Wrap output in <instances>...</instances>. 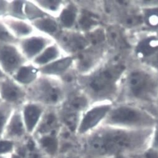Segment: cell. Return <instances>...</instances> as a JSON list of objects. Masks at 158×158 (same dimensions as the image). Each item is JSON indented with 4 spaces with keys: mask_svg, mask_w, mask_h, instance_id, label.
<instances>
[{
    "mask_svg": "<svg viewBox=\"0 0 158 158\" xmlns=\"http://www.w3.org/2000/svg\"><path fill=\"white\" fill-rule=\"evenodd\" d=\"M157 121L152 114L144 109L124 104L113 106L102 124L128 129H146L153 128Z\"/></svg>",
    "mask_w": 158,
    "mask_h": 158,
    "instance_id": "3957f363",
    "label": "cell"
},
{
    "mask_svg": "<svg viewBox=\"0 0 158 158\" xmlns=\"http://www.w3.org/2000/svg\"><path fill=\"white\" fill-rule=\"evenodd\" d=\"M36 31L54 38L61 30L57 19L48 15L30 22Z\"/></svg>",
    "mask_w": 158,
    "mask_h": 158,
    "instance_id": "d6986e66",
    "label": "cell"
},
{
    "mask_svg": "<svg viewBox=\"0 0 158 158\" xmlns=\"http://www.w3.org/2000/svg\"><path fill=\"white\" fill-rule=\"evenodd\" d=\"M121 158H137L135 155H131V156H127L125 157H123Z\"/></svg>",
    "mask_w": 158,
    "mask_h": 158,
    "instance_id": "f35d334b",
    "label": "cell"
},
{
    "mask_svg": "<svg viewBox=\"0 0 158 158\" xmlns=\"http://www.w3.org/2000/svg\"><path fill=\"white\" fill-rule=\"evenodd\" d=\"M0 98L2 102L10 104L15 108H21L27 101L26 88L10 76L0 80Z\"/></svg>",
    "mask_w": 158,
    "mask_h": 158,
    "instance_id": "30bf717a",
    "label": "cell"
},
{
    "mask_svg": "<svg viewBox=\"0 0 158 158\" xmlns=\"http://www.w3.org/2000/svg\"><path fill=\"white\" fill-rule=\"evenodd\" d=\"M9 158H24V157L21 155H20L19 153L15 151L9 156Z\"/></svg>",
    "mask_w": 158,
    "mask_h": 158,
    "instance_id": "8d00e7d4",
    "label": "cell"
},
{
    "mask_svg": "<svg viewBox=\"0 0 158 158\" xmlns=\"http://www.w3.org/2000/svg\"><path fill=\"white\" fill-rule=\"evenodd\" d=\"M26 93L27 101L40 103L46 108H58L68 94L60 78L42 74L26 88Z\"/></svg>",
    "mask_w": 158,
    "mask_h": 158,
    "instance_id": "277c9868",
    "label": "cell"
},
{
    "mask_svg": "<svg viewBox=\"0 0 158 158\" xmlns=\"http://www.w3.org/2000/svg\"><path fill=\"white\" fill-rule=\"evenodd\" d=\"M61 127L57 108H46L32 136L36 137L54 132H59Z\"/></svg>",
    "mask_w": 158,
    "mask_h": 158,
    "instance_id": "5bb4252c",
    "label": "cell"
},
{
    "mask_svg": "<svg viewBox=\"0 0 158 158\" xmlns=\"http://www.w3.org/2000/svg\"><path fill=\"white\" fill-rule=\"evenodd\" d=\"M78 10L76 6L71 3H65L56 19L61 30H72L77 21Z\"/></svg>",
    "mask_w": 158,
    "mask_h": 158,
    "instance_id": "44dd1931",
    "label": "cell"
},
{
    "mask_svg": "<svg viewBox=\"0 0 158 158\" xmlns=\"http://www.w3.org/2000/svg\"><path fill=\"white\" fill-rule=\"evenodd\" d=\"M137 158H158V151L148 146L141 152L135 154Z\"/></svg>",
    "mask_w": 158,
    "mask_h": 158,
    "instance_id": "4dcf8cb0",
    "label": "cell"
},
{
    "mask_svg": "<svg viewBox=\"0 0 158 158\" xmlns=\"http://www.w3.org/2000/svg\"><path fill=\"white\" fill-rule=\"evenodd\" d=\"M24 12L26 19L30 22L48 15L33 1H25Z\"/></svg>",
    "mask_w": 158,
    "mask_h": 158,
    "instance_id": "cb8c5ba5",
    "label": "cell"
},
{
    "mask_svg": "<svg viewBox=\"0 0 158 158\" xmlns=\"http://www.w3.org/2000/svg\"><path fill=\"white\" fill-rule=\"evenodd\" d=\"M125 70L126 66L121 63L104 64L83 76L78 82L89 100L110 102L116 97Z\"/></svg>",
    "mask_w": 158,
    "mask_h": 158,
    "instance_id": "7a4b0ae2",
    "label": "cell"
},
{
    "mask_svg": "<svg viewBox=\"0 0 158 158\" xmlns=\"http://www.w3.org/2000/svg\"><path fill=\"white\" fill-rule=\"evenodd\" d=\"M152 129H128L102 124L80 138L84 158H121L136 154L149 146Z\"/></svg>",
    "mask_w": 158,
    "mask_h": 158,
    "instance_id": "6da1fadb",
    "label": "cell"
},
{
    "mask_svg": "<svg viewBox=\"0 0 158 158\" xmlns=\"http://www.w3.org/2000/svg\"><path fill=\"white\" fill-rule=\"evenodd\" d=\"M156 102H157V107H158V98H157V100L156 101Z\"/></svg>",
    "mask_w": 158,
    "mask_h": 158,
    "instance_id": "b9f144b4",
    "label": "cell"
},
{
    "mask_svg": "<svg viewBox=\"0 0 158 158\" xmlns=\"http://www.w3.org/2000/svg\"><path fill=\"white\" fill-rule=\"evenodd\" d=\"M60 131L34 138L38 148L46 156L50 158H56L60 152Z\"/></svg>",
    "mask_w": 158,
    "mask_h": 158,
    "instance_id": "9a60e30c",
    "label": "cell"
},
{
    "mask_svg": "<svg viewBox=\"0 0 158 158\" xmlns=\"http://www.w3.org/2000/svg\"><path fill=\"white\" fill-rule=\"evenodd\" d=\"M145 19L149 25L151 26H158V8L153 9L147 12L145 15Z\"/></svg>",
    "mask_w": 158,
    "mask_h": 158,
    "instance_id": "1f68e13d",
    "label": "cell"
},
{
    "mask_svg": "<svg viewBox=\"0 0 158 158\" xmlns=\"http://www.w3.org/2000/svg\"><path fill=\"white\" fill-rule=\"evenodd\" d=\"M74 64L73 56L65 55L53 62L40 68V73L42 75L61 77L69 71Z\"/></svg>",
    "mask_w": 158,
    "mask_h": 158,
    "instance_id": "2e32d148",
    "label": "cell"
},
{
    "mask_svg": "<svg viewBox=\"0 0 158 158\" xmlns=\"http://www.w3.org/2000/svg\"><path fill=\"white\" fill-rule=\"evenodd\" d=\"M9 156H3V155L0 154V158H9Z\"/></svg>",
    "mask_w": 158,
    "mask_h": 158,
    "instance_id": "ab89813d",
    "label": "cell"
},
{
    "mask_svg": "<svg viewBox=\"0 0 158 158\" xmlns=\"http://www.w3.org/2000/svg\"><path fill=\"white\" fill-rule=\"evenodd\" d=\"M158 51V38L148 36L140 41L136 48L137 56L145 61Z\"/></svg>",
    "mask_w": 158,
    "mask_h": 158,
    "instance_id": "7402d4cb",
    "label": "cell"
},
{
    "mask_svg": "<svg viewBox=\"0 0 158 158\" xmlns=\"http://www.w3.org/2000/svg\"><path fill=\"white\" fill-rule=\"evenodd\" d=\"M28 136L23 119L21 108H15L6 125L3 138L18 143Z\"/></svg>",
    "mask_w": 158,
    "mask_h": 158,
    "instance_id": "7c38bea8",
    "label": "cell"
},
{
    "mask_svg": "<svg viewBox=\"0 0 158 158\" xmlns=\"http://www.w3.org/2000/svg\"><path fill=\"white\" fill-rule=\"evenodd\" d=\"M54 40L64 54L69 56L79 54L87 49L89 44L88 37L73 30H61Z\"/></svg>",
    "mask_w": 158,
    "mask_h": 158,
    "instance_id": "ba28073f",
    "label": "cell"
},
{
    "mask_svg": "<svg viewBox=\"0 0 158 158\" xmlns=\"http://www.w3.org/2000/svg\"><path fill=\"white\" fill-rule=\"evenodd\" d=\"M8 76H6L4 73L3 71L2 70V69L0 68V80H2V79H3L5 78V77H6Z\"/></svg>",
    "mask_w": 158,
    "mask_h": 158,
    "instance_id": "74e56055",
    "label": "cell"
},
{
    "mask_svg": "<svg viewBox=\"0 0 158 158\" xmlns=\"http://www.w3.org/2000/svg\"><path fill=\"white\" fill-rule=\"evenodd\" d=\"M16 143L8 139H0V154L3 156H10L15 152Z\"/></svg>",
    "mask_w": 158,
    "mask_h": 158,
    "instance_id": "f546056e",
    "label": "cell"
},
{
    "mask_svg": "<svg viewBox=\"0 0 158 158\" xmlns=\"http://www.w3.org/2000/svg\"><path fill=\"white\" fill-rule=\"evenodd\" d=\"M18 41V40L11 34L2 19L0 18V43L16 44Z\"/></svg>",
    "mask_w": 158,
    "mask_h": 158,
    "instance_id": "f1b7e54d",
    "label": "cell"
},
{
    "mask_svg": "<svg viewBox=\"0 0 158 158\" xmlns=\"http://www.w3.org/2000/svg\"><path fill=\"white\" fill-rule=\"evenodd\" d=\"M124 91L127 98L133 101L156 102L158 98V76L146 69H134L124 78Z\"/></svg>",
    "mask_w": 158,
    "mask_h": 158,
    "instance_id": "5b68a950",
    "label": "cell"
},
{
    "mask_svg": "<svg viewBox=\"0 0 158 158\" xmlns=\"http://www.w3.org/2000/svg\"><path fill=\"white\" fill-rule=\"evenodd\" d=\"M89 99L83 93L68 94L64 101L57 108L62 127L77 135L80 118L89 108Z\"/></svg>",
    "mask_w": 158,
    "mask_h": 158,
    "instance_id": "8992f818",
    "label": "cell"
},
{
    "mask_svg": "<svg viewBox=\"0 0 158 158\" xmlns=\"http://www.w3.org/2000/svg\"><path fill=\"white\" fill-rule=\"evenodd\" d=\"M107 38L111 44L114 47L124 48L127 46V43L124 36L118 28H110L107 31Z\"/></svg>",
    "mask_w": 158,
    "mask_h": 158,
    "instance_id": "4316f807",
    "label": "cell"
},
{
    "mask_svg": "<svg viewBox=\"0 0 158 158\" xmlns=\"http://www.w3.org/2000/svg\"><path fill=\"white\" fill-rule=\"evenodd\" d=\"M113 107L109 102H98L81 115L77 129L78 137L84 136L100 126Z\"/></svg>",
    "mask_w": 158,
    "mask_h": 158,
    "instance_id": "52a82bcc",
    "label": "cell"
},
{
    "mask_svg": "<svg viewBox=\"0 0 158 158\" xmlns=\"http://www.w3.org/2000/svg\"><path fill=\"white\" fill-rule=\"evenodd\" d=\"M54 42L55 41L52 38L36 31L28 37L19 40L16 45L25 59L31 62Z\"/></svg>",
    "mask_w": 158,
    "mask_h": 158,
    "instance_id": "9c48e42d",
    "label": "cell"
},
{
    "mask_svg": "<svg viewBox=\"0 0 158 158\" xmlns=\"http://www.w3.org/2000/svg\"><path fill=\"white\" fill-rule=\"evenodd\" d=\"M92 158H114L111 157H92Z\"/></svg>",
    "mask_w": 158,
    "mask_h": 158,
    "instance_id": "60d3db41",
    "label": "cell"
},
{
    "mask_svg": "<svg viewBox=\"0 0 158 158\" xmlns=\"http://www.w3.org/2000/svg\"><path fill=\"white\" fill-rule=\"evenodd\" d=\"M149 146L158 151V121L152 129V133Z\"/></svg>",
    "mask_w": 158,
    "mask_h": 158,
    "instance_id": "d6a6232c",
    "label": "cell"
},
{
    "mask_svg": "<svg viewBox=\"0 0 158 158\" xmlns=\"http://www.w3.org/2000/svg\"><path fill=\"white\" fill-rule=\"evenodd\" d=\"M56 158H84L80 151H73L60 153Z\"/></svg>",
    "mask_w": 158,
    "mask_h": 158,
    "instance_id": "836d02e7",
    "label": "cell"
},
{
    "mask_svg": "<svg viewBox=\"0 0 158 158\" xmlns=\"http://www.w3.org/2000/svg\"><path fill=\"white\" fill-rule=\"evenodd\" d=\"M15 108L5 102L0 103V139L3 138L4 131Z\"/></svg>",
    "mask_w": 158,
    "mask_h": 158,
    "instance_id": "d4e9b609",
    "label": "cell"
},
{
    "mask_svg": "<svg viewBox=\"0 0 158 158\" xmlns=\"http://www.w3.org/2000/svg\"><path fill=\"white\" fill-rule=\"evenodd\" d=\"M2 19L11 34L18 40L36 32L31 23L27 20L19 19L8 16Z\"/></svg>",
    "mask_w": 158,
    "mask_h": 158,
    "instance_id": "e0dca14e",
    "label": "cell"
},
{
    "mask_svg": "<svg viewBox=\"0 0 158 158\" xmlns=\"http://www.w3.org/2000/svg\"><path fill=\"white\" fill-rule=\"evenodd\" d=\"M146 61H148L154 68L158 69V51L151 57L146 60Z\"/></svg>",
    "mask_w": 158,
    "mask_h": 158,
    "instance_id": "d590c367",
    "label": "cell"
},
{
    "mask_svg": "<svg viewBox=\"0 0 158 158\" xmlns=\"http://www.w3.org/2000/svg\"><path fill=\"white\" fill-rule=\"evenodd\" d=\"M40 69L31 62H27L20 66L10 77L26 88L32 85L40 76Z\"/></svg>",
    "mask_w": 158,
    "mask_h": 158,
    "instance_id": "ac0fdd59",
    "label": "cell"
},
{
    "mask_svg": "<svg viewBox=\"0 0 158 158\" xmlns=\"http://www.w3.org/2000/svg\"><path fill=\"white\" fill-rule=\"evenodd\" d=\"M33 2L46 14L56 18L65 3L62 1L52 0H36Z\"/></svg>",
    "mask_w": 158,
    "mask_h": 158,
    "instance_id": "603a6c76",
    "label": "cell"
},
{
    "mask_svg": "<svg viewBox=\"0 0 158 158\" xmlns=\"http://www.w3.org/2000/svg\"><path fill=\"white\" fill-rule=\"evenodd\" d=\"M9 1H0V18L7 15Z\"/></svg>",
    "mask_w": 158,
    "mask_h": 158,
    "instance_id": "e575fe53",
    "label": "cell"
},
{
    "mask_svg": "<svg viewBox=\"0 0 158 158\" xmlns=\"http://www.w3.org/2000/svg\"><path fill=\"white\" fill-rule=\"evenodd\" d=\"M77 21L80 28L83 31H88L98 24L96 17L89 12L83 13L81 16L77 17Z\"/></svg>",
    "mask_w": 158,
    "mask_h": 158,
    "instance_id": "83f0119b",
    "label": "cell"
},
{
    "mask_svg": "<svg viewBox=\"0 0 158 158\" xmlns=\"http://www.w3.org/2000/svg\"><path fill=\"white\" fill-rule=\"evenodd\" d=\"M65 56L60 46L56 42L46 48L41 53L31 61L38 68L43 67L54 61Z\"/></svg>",
    "mask_w": 158,
    "mask_h": 158,
    "instance_id": "ffe728a7",
    "label": "cell"
},
{
    "mask_svg": "<svg viewBox=\"0 0 158 158\" xmlns=\"http://www.w3.org/2000/svg\"><path fill=\"white\" fill-rule=\"evenodd\" d=\"M46 108L43 105L31 101H26L21 107L23 119L29 135H33Z\"/></svg>",
    "mask_w": 158,
    "mask_h": 158,
    "instance_id": "4fadbf2b",
    "label": "cell"
},
{
    "mask_svg": "<svg viewBox=\"0 0 158 158\" xmlns=\"http://www.w3.org/2000/svg\"><path fill=\"white\" fill-rule=\"evenodd\" d=\"M27 62L16 44L0 43V68L6 76H11Z\"/></svg>",
    "mask_w": 158,
    "mask_h": 158,
    "instance_id": "8fae6325",
    "label": "cell"
},
{
    "mask_svg": "<svg viewBox=\"0 0 158 158\" xmlns=\"http://www.w3.org/2000/svg\"><path fill=\"white\" fill-rule=\"evenodd\" d=\"M1 102H2V99H1V98H0V103Z\"/></svg>",
    "mask_w": 158,
    "mask_h": 158,
    "instance_id": "7bdbcfd3",
    "label": "cell"
},
{
    "mask_svg": "<svg viewBox=\"0 0 158 158\" xmlns=\"http://www.w3.org/2000/svg\"><path fill=\"white\" fill-rule=\"evenodd\" d=\"M24 3L25 1H9L6 16L26 20L24 12Z\"/></svg>",
    "mask_w": 158,
    "mask_h": 158,
    "instance_id": "484cf974",
    "label": "cell"
}]
</instances>
